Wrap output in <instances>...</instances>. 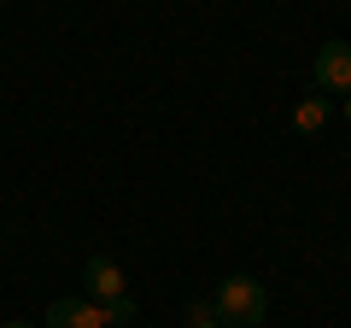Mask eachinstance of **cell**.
<instances>
[{
    "instance_id": "6da1fadb",
    "label": "cell",
    "mask_w": 351,
    "mask_h": 328,
    "mask_svg": "<svg viewBox=\"0 0 351 328\" xmlns=\"http://www.w3.org/2000/svg\"><path fill=\"white\" fill-rule=\"evenodd\" d=\"M211 311L223 316L228 328H263V316H269V293H263L258 276H228V281H217Z\"/></svg>"
},
{
    "instance_id": "277c9868",
    "label": "cell",
    "mask_w": 351,
    "mask_h": 328,
    "mask_svg": "<svg viewBox=\"0 0 351 328\" xmlns=\"http://www.w3.org/2000/svg\"><path fill=\"white\" fill-rule=\"evenodd\" d=\"M47 328H112V323H106V305H94L82 293V299H53L47 305Z\"/></svg>"
},
{
    "instance_id": "52a82bcc",
    "label": "cell",
    "mask_w": 351,
    "mask_h": 328,
    "mask_svg": "<svg viewBox=\"0 0 351 328\" xmlns=\"http://www.w3.org/2000/svg\"><path fill=\"white\" fill-rule=\"evenodd\" d=\"M0 328H36V323H0Z\"/></svg>"
},
{
    "instance_id": "ba28073f",
    "label": "cell",
    "mask_w": 351,
    "mask_h": 328,
    "mask_svg": "<svg viewBox=\"0 0 351 328\" xmlns=\"http://www.w3.org/2000/svg\"><path fill=\"white\" fill-rule=\"evenodd\" d=\"M346 124H351V94H346Z\"/></svg>"
},
{
    "instance_id": "8992f818",
    "label": "cell",
    "mask_w": 351,
    "mask_h": 328,
    "mask_svg": "<svg viewBox=\"0 0 351 328\" xmlns=\"http://www.w3.org/2000/svg\"><path fill=\"white\" fill-rule=\"evenodd\" d=\"M188 323H193V328H223V316L211 311V299H193V305H188Z\"/></svg>"
},
{
    "instance_id": "3957f363",
    "label": "cell",
    "mask_w": 351,
    "mask_h": 328,
    "mask_svg": "<svg viewBox=\"0 0 351 328\" xmlns=\"http://www.w3.org/2000/svg\"><path fill=\"white\" fill-rule=\"evenodd\" d=\"M82 293L94 305H123L129 299V281H123V270H117L112 258H88V264H82Z\"/></svg>"
},
{
    "instance_id": "5b68a950",
    "label": "cell",
    "mask_w": 351,
    "mask_h": 328,
    "mask_svg": "<svg viewBox=\"0 0 351 328\" xmlns=\"http://www.w3.org/2000/svg\"><path fill=\"white\" fill-rule=\"evenodd\" d=\"M328 117H334V106H328L322 94H304V100H299V112H293V124H299L304 135H316V129H328Z\"/></svg>"
},
{
    "instance_id": "7a4b0ae2",
    "label": "cell",
    "mask_w": 351,
    "mask_h": 328,
    "mask_svg": "<svg viewBox=\"0 0 351 328\" xmlns=\"http://www.w3.org/2000/svg\"><path fill=\"white\" fill-rule=\"evenodd\" d=\"M311 82L322 94H351V41H322V47H316Z\"/></svg>"
}]
</instances>
